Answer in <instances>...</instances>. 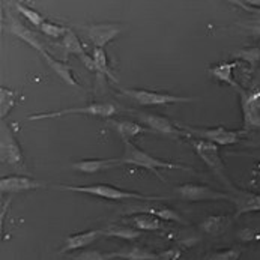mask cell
Here are the masks:
<instances>
[{"label":"cell","instance_id":"obj_1","mask_svg":"<svg viewBox=\"0 0 260 260\" xmlns=\"http://www.w3.org/2000/svg\"><path fill=\"white\" fill-rule=\"evenodd\" d=\"M120 159V166L126 164V166H136L140 169H145L152 172L155 176H158L159 179L164 181V178L159 175L161 169L166 170H184V172H191L189 167L182 166L179 162H172V161H166L161 158H156L153 155H150L148 152L142 150L137 145H134L133 142H125L123 143V153L119 158Z\"/></svg>","mask_w":260,"mask_h":260},{"label":"cell","instance_id":"obj_2","mask_svg":"<svg viewBox=\"0 0 260 260\" xmlns=\"http://www.w3.org/2000/svg\"><path fill=\"white\" fill-rule=\"evenodd\" d=\"M57 191H73V192H81L89 194L93 197L106 199V200H142V202H159L167 197L161 196H145L142 192L122 189L117 186L107 185V184H93V185H53Z\"/></svg>","mask_w":260,"mask_h":260},{"label":"cell","instance_id":"obj_3","mask_svg":"<svg viewBox=\"0 0 260 260\" xmlns=\"http://www.w3.org/2000/svg\"><path fill=\"white\" fill-rule=\"evenodd\" d=\"M117 107L110 103H92L83 107H68V109H60L56 112L37 113L27 116V120H45V119H57V117H65V116H93V117H112L116 114Z\"/></svg>","mask_w":260,"mask_h":260},{"label":"cell","instance_id":"obj_4","mask_svg":"<svg viewBox=\"0 0 260 260\" xmlns=\"http://www.w3.org/2000/svg\"><path fill=\"white\" fill-rule=\"evenodd\" d=\"M189 145L192 146V149L196 150V153L200 156V159L220 178V181L223 182L224 185L227 186L229 189H232L233 185L227 178L225 173V167H224V161L220 155V149L217 145L206 142V140H200V139H194V137H188Z\"/></svg>","mask_w":260,"mask_h":260},{"label":"cell","instance_id":"obj_5","mask_svg":"<svg viewBox=\"0 0 260 260\" xmlns=\"http://www.w3.org/2000/svg\"><path fill=\"white\" fill-rule=\"evenodd\" d=\"M120 93L134 100L140 106H169L178 103H191L196 100L191 96H179L167 92H155L148 89H120Z\"/></svg>","mask_w":260,"mask_h":260},{"label":"cell","instance_id":"obj_6","mask_svg":"<svg viewBox=\"0 0 260 260\" xmlns=\"http://www.w3.org/2000/svg\"><path fill=\"white\" fill-rule=\"evenodd\" d=\"M181 129H184L185 133L194 136V139H200V140H206L211 142L217 146H230L235 145L241 140L242 133L239 131H233V129H227L224 126H215V128H194V126H188V125H179Z\"/></svg>","mask_w":260,"mask_h":260},{"label":"cell","instance_id":"obj_7","mask_svg":"<svg viewBox=\"0 0 260 260\" xmlns=\"http://www.w3.org/2000/svg\"><path fill=\"white\" fill-rule=\"evenodd\" d=\"M0 156H2V162L11 167L24 166V155L21 146L11 126L5 122H2L0 126Z\"/></svg>","mask_w":260,"mask_h":260},{"label":"cell","instance_id":"obj_8","mask_svg":"<svg viewBox=\"0 0 260 260\" xmlns=\"http://www.w3.org/2000/svg\"><path fill=\"white\" fill-rule=\"evenodd\" d=\"M176 194L186 202H218V200L232 202L230 192H223L211 186L203 184H192V182L178 186Z\"/></svg>","mask_w":260,"mask_h":260},{"label":"cell","instance_id":"obj_9","mask_svg":"<svg viewBox=\"0 0 260 260\" xmlns=\"http://www.w3.org/2000/svg\"><path fill=\"white\" fill-rule=\"evenodd\" d=\"M131 113H134V116L142 123L149 126V129H152V131H156L159 134L170 136V137H185L186 136L185 131L181 129L178 123H173L170 119H167L164 116H159V114H155V113L136 112V110H133Z\"/></svg>","mask_w":260,"mask_h":260},{"label":"cell","instance_id":"obj_10","mask_svg":"<svg viewBox=\"0 0 260 260\" xmlns=\"http://www.w3.org/2000/svg\"><path fill=\"white\" fill-rule=\"evenodd\" d=\"M241 110L247 128H260V89L241 90Z\"/></svg>","mask_w":260,"mask_h":260},{"label":"cell","instance_id":"obj_11","mask_svg":"<svg viewBox=\"0 0 260 260\" xmlns=\"http://www.w3.org/2000/svg\"><path fill=\"white\" fill-rule=\"evenodd\" d=\"M230 196L232 203L235 205V220L251 212H260V194L257 192L244 191L233 186L230 189Z\"/></svg>","mask_w":260,"mask_h":260},{"label":"cell","instance_id":"obj_12","mask_svg":"<svg viewBox=\"0 0 260 260\" xmlns=\"http://www.w3.org/2000/svg\"><path fill=\"white\" fill-rule=\"evenodd\" d=\"M89 39L92 41L93 47L104 48L110 41L117 38L123 32V26L119 23H98L84 27Z\"/></svg>","mask_w":260,"mask_h":260},{"label":"cell","instance_id":"obj_13","mask_svg":"<svg viewBox=\"0 0 260 260\" xmlns=\"http://www.w3.org/2000/svg\"><path fill=\"white\" fill-rule=\"evenodd\" d=\"M47 182L35 179L32 176H3L0 179V191L3 194H17V192H26V191H35L45 188Z\"/></svg>","mask_w":260,"mask_h":260},{"label":"cell","instance_id":"obj_14","mask_svg":"<svg viewBox=\"0 0 260 260\" xmlns=\"http://www.w3.org/2000/svg\"><path fill=\"white\" fill-rule=\"evenodd\" d=\"M103 236H104V229H93V230H86V232L71 235L67 238L63 247L60 248V253H71V251L83 250V248L95 244Z\"/></svg>","mask_w":260,"mask_h":260},{"label":"cell","instance_id":"obj_15","mask_svg":"<svg viewBox=\"0 0 260 260\" xmlns=\"http://www.w3.org/2000/svg\"><path fill=\"white\" fill-rule=\"evenodd\" d=\"M6 29H8L9 34H12V35H15L17 38H20L21 41H24L27 45H30L32 48H35L41 54L45 53V48H44L42 42L39 41V38L29 27H26L17 17H14L11 12H8V24H6Z\"/></svg>","mask_w":260,"mask_h":260},{"label":"cell","instance_id":"obj_16","mask_svg":"<svg viewBox=\"0 0 260 260\" xmlns=\"http://www.w3.org/2000/svg\"><path fill=\"white\" fill-rule=\"evenodd\" d=\"M134 214H150L153 217H158L162 221H175V223L186 224L185 221L176 211L167 208V206H152V205H139V206H131L126 212L128 215H134Z\"/></svg>","mask_w":260,"mask_h":260},{"label":"cell","instance_id":"obj_17","mask_svg":"<svg viewBox=\"0 0 260 260\" xmlns=\"http://www.w3.org/2000/svg\"><path fill=\"white\" fill-rule=\"evenodd\" d=\"M120 166L119 158H89V159H80L71 164V169L77 170L84 175H93L103 170H109L112 167Z\"/></svg>","mask_w":260,"mask_h":260},{"label":"cell","instance_id":"obj_18","mask_svg":"<svg viewBox=\"0 0 260 260\" xmlns=\"http://www.w3.org/2000/svg\"><path fill=\"white\" fill-rule=\"evenodd\" d=\"M63 50H65V54H74V56H77L84 63V67L89 71L95 73V63H93L92 56L86 53L83 44L80 42L78 37L75 35L73 30H68V34L63 38Z\"/></svg>","mask_w":260,"mask_h":260},{"label":"cell","instance_id":"obj_19","mask_svg":"<svg viewBox=\"0 0 260 260\" xmlns=\"http://www.w3.org/2000/svg\"><path fill=\"white\" fill-rule=\"evenodd\" d=\"M238 65H239V62H236V60L235 62H221V63H217V65L211 67L208 70V73H209V75H212L215 80H218L220 83L232 86L238 92H241L242 87L239 86V83H238V80L235 77V70L238 68Z\"/></svg>","mask_w":260,"mask_h":260},{"label":"cell","instance_id":"obj_20","mask_svg":"<svg viewBox=\"0 0 260 260\" xmlns=\"http://www.w3.org/2000/svg\"><path fill=\"white\" fill-rule=\"evenodd\" d=\"M107 125L119 134V137L123 140V143L131 142L134 137H137V136H140V134H143L146 131H150L148 128H145L142 123H137V122H133V120H125V119L123 120H109Z\"/></svg>","mask_w":260,"mask_h":260},{"label":"cell","instance_id":"obj_21","mask_svg":"<svg viewBox=\"0 0 260 260\" xmlns=\"http://www.w3.org/2000/svg\"><path fill=\"white\" fill-rule=\"evenodd\" d=\"M123 223L137 229V230H146V232H155L162 229V220L158 217H153L150 214H134L128 215Z\"/></svg>","mask_w":260,"mask_h":260},{"label":"cell","instance_id":"obj_22","mask_svg":"<svg viewBox=\"0 0 260 260\" xmlns=\"http://www.w3.org/2000/svg\"><path fill=\"white\" fill-rule=\"evenodd\" d=\"M232 224V220L227 215H211L200 223V230L211 236H221Z\"/></svg>","mask_w":260,"mask_h":260},{"label":"cell","instance_id":"obj_23","mask_svg":"<svg viewBox=\"0 0 260 260\" xmlns=\"http://www.w3.org/2000/svg\"><path fill=\"white\" fill-rule=\"evenodd\" d=\"M41 56L44 57V60L47 62V65H48L56 74L59 75V78H62L67 84H70V86H73V87H78V86H80L78 81L75 80L73 68H71L70 65H67L65 62H60V60L54 59V57L50 56L47 51H45L44 54H41Z\"/></svg>","mask_w":260,"mask_h":260},{"label":"cell","instance_id":"obj_24","mask_svg":"<svg viewBox=\"0 0 260 260\" xmlns=\"http://www.w3.org/2000/svg\"><path fill=\"white\" fill-rule=\"evenodd\" d=\"M113 259L122 260H158V254L149 251L139 245H129L123 247L117 251H113Z\"/></svg>","mask_w":260,"mask_h":260},{"label":"cell","instance_id":"obj_25","mask_svg":"<svg viewBox=\"0 0 260 260\" xmlns=\"http://www.w3.org/2000/svg\"><path fill=\"white\" fill-rule=\"evenodd\" d=\"M140 230L128 225V224H114L104 229V236L106 238H117L123 241H136L140 238Z\"/></svg>","mask_w":260,"mask_h":260},{"label":"cell","instance_id":"obj_26","mask_svg":"<svg viewBox=\"0 0 260 260\" xmlns=\"http://www.w3.org/2000/svg\"><path fill=\"white\" fill-rule=\"evenodd\" d=\"M92 59H93V63H95V73L96 74L103 75V77H109L113 81L117 80L113 75L112 70H110L109 59H107V54H106V50L104 48L93 47V50H92Z\"/></svg>","mask_w":260,"mask_h":260},{"label":"cell","instance_id":"obj_27","mask_svg":"<svg viewBox=\"0 0 260 260\" xmlns=\"http://www.w3.org/2000/svg\"><path fill=\"white\" fill-rule=\"evenodd\" d=\"M233 59L247 63L251 70H254L260 63V47H248L241 48L233 53Z\"/></svg>","mask_w":260,"mask_h":260},{"label":"cell","instance_id":"obj_28","mask_svg":"<svg viewBox=\"0 0 260 260\" xmlns=\"http://www.w3.org/2000/svg\"><path fill=\"white\" fill-rule=\"evenodd\" d=\"M17 96H18V93L15 90L8 89V87H0V116L3 120H5V117H8L11 110L15 107Z\"/></svg>","mask_w":260,"mask_h":260},{"label":"cell","instance_id":"obj_29","mask_svg":"<svg viewBox=\"0 0 260 260\" xmlns=\"http://www.w3.org/2000/svg\"><path fill=\"white\" fill-rule=\"evenodd\" d=\"M235 5H239L241 8H244L247 12H250L251 14V21L248 23V24H241L242 27H245V29H250V30H253L254 34H259L260 35V9L259 8H253V6H250V5H247L245 2H233Z\"/></svg>","mask_w":260,"mask_h":260},{"label":"cell","instance_id":"obj_30","mask_svg":"<svg viewBox=\"0 0 260 260\" xmlns=\"http://www.w3.org/2000/svg\"><path fill=\"white\" fill-rule=\"evenodd\" d=\"M15 9H17L24 18H27L34 26H37V27H41L42 23L45 21L44 17H42L38 11L32 9L30 6H26V5H23V3H15Z\"/></svg>","mask_w":260,"mask_h":260},{"label":"cell","instance_id":"obj_31","mask_svg":"<svg viewBox=\"0 0 260 260\" xmlns=\"http://www.w3.org/2000/svg\"><path fill=\"white\" fill-rule=\"evenodd\" d=\"M113 253H103L100 250H84L71 256V260H112Z\"/></svg>","mask_w":260,"mask_h":260},{"label":"cell","instance_id":"obj_32","mask_svg":"<svg viewBox=\"0 0 260 260\" xmlns=\"http://www.w3.org/2000/svg\"><path fill=\"white\" fill-rule=\"evenodd\" d=\"M39 29H41V32H42L44 35H47V37L50 38H65V35H67L68 30H70V29L63 27V26L54 24V23H51V21H44L42 26H41Z\"/></svg>","mask_w":260,"mask_h":260},{"label":"cell","instance_id":"obj_33","mask_svg":"<svg viewBox=\"0 0 260 260\" xmlns=\"http://www.w3.org/2000/svg\"><path fill=\"white\" fill-rule=\"evenodd\" d=\"M242 254L241 248H229V250H221V251H215L212 254L208 256L206 260H239Z\"/></svg>","mask_w":260,"mask_h":260},{"label":"cell","instance_id":"obj_34","mask_svg":"<svg viewBox=\"0 0 260 260\" xmlns=\"http://www.w3.org/2000/svg\"><path fill=\"white\" fill-rule=\"evenodd\" d=\"M182 251L179 248H170L158 254V260H179Z\"/></svg>","mask_w":260,"mask_h":260},{"label":"cell","instance_id":"obj_35","mask_svg":"<svg viewBox=\"0 0 260 260\" xmlns=\"http://www.w3.org/2000/svg\"><path fill=\"white\" fill-rule=\"evenodd\" d=\"M239 239L244 241V242H250V241L259 239V235H257V232H253L250 229H244V230L239 232Z\"/></svg>","mask_w":260,"mask_h":260}]
</instances>
